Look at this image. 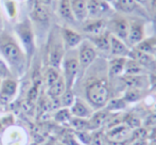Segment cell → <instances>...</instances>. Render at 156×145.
<instances>
[{"label":"cell","instance_id":"6","mask_svg":"<svg viewBox=\"0 0 156 145\" xmlns=\"http://www.w3.org/2000/svg\"><path fill=\"white\" fill-rule=\"evenodd\" d=\"M98 56V50L89 41H82V43L79 45V52H78V60L80 64V69L85 71L88 69L94 61L97 59Z\"/></svg>","mask_w":156,"mask_h":145},{"label":"cell","instance_id":"26","mask_svg":"<svg viewBox=\"0 0 156 145\" xmlns=\"http://www.w3.org/2000/svg\"><path fill=\"white\" fill-rule=\"evenodd\" d=\"M122 98L126 104H135L144 98V90L129 87L125 90Z\"/></svg>","mask_w":156,"mask_h":145},{"label":"cell","instance_id":"25","mask_svg":"<svg viewBox=\"0 0 156 145\" xmlns=\"http://www.w3.org/2000/svg\"><path fill=\"white\" fill-rule=\"evenodd\" d=\"M66 89L67 87H66L65 79H64V77L61 76L56 82H54L51 87H49V89H48V95L51 98H60L62 96V94L65 92Z\"/></svg>","mask_w":156,"mask_h":145},{"label":"cell","instance_id":"34","mask_svg":"<svg viewBox=\"0 0 156 145\" xmlns=\"http://www.w3.org/2000/svg\"><path fill=\"white\" fill-rule=\"evenodd\" d=\"M70 118H71V113H70V110L67 108L58 110L55 114V120L60 123H65L67 121H69Z\"/></svg>","mask_w":156,"mask_h":145},{"label":"cell","instance_id":"21","mask_svg":"<svg viewBox=\"0 0 156 145\" xmlns=\"http://www.w3.org/2000/svg\"><path fill=\"white\" fill-rule=\"evenodd\" d=\"M147 71H148V69H147L144 66H142L140 63H138L137 61L133 60V59H131V58H126L123 75H126V76L147 75ZM123 75H122V76H123Z\"/></svg>","mask_w":156,"mask_h":145},{"label":"cell","instance_id":"30","mask_svg":"<svg viewBox=\"0 0 156 145\" xmlns=\"http://www.w3.org/2000/svg\"><path fill=\"white\" fill-rule=\"evenodd\" d=\"M126 102L123 100V98H114V99H109V102H107L106 108L107 111H112L114 113L116 112H119L120 110L124 109L125 106H126Z\"/></svg>","mask_w":156,"mask_h":145},{"label":"cell","instance_id":"3","mask_svg":"<svg viewBox=\"0 0 156 145\" xmlns=\"http://www.w3.org/2000/svg\"><path fill=\"white\" fill-rule=\"evenodd\" d=\"M129 17L123 14L116 12L107 19V30L109 33L117 36L118 39H122L126 43L127 34H129Z\"/></svg>","mask_w":156,"mask_h":145},{"label":"cell","instance_id":"18","mask_svg":"<svg viewBox=\"0 0 156 145\" xmlns=\"http://www.w3.org/2000/svg\"><path fill=\"white\" fill-rule=\"evenodd\" d=\"M109 39H111V33L108 30H105L104 32L89 37V41L91 44L96 47L97 50L99 51L109 54Z\"/></svg>","mask_w":156,"mask_h":145},{"label":"cell","instance_id":"39","mask_svg":"<svg viewBox=\"0 0 156 145\" xmlns=\"http://www.w3.org/2000/svg\"><path fill=\"white\" fill-rule=\"evenodd\" d=\"M148 9L151 11L152 14L156 15V0H150V3H149Z\"/></svg>","mask_w":156,"mask_h":145},{"label":"cell","instance_id":"14","mask_svg":"<svg viewBox=\"0 0 156 145\" xmlns=\"http://www.w3.org/2000/svg\"><path fill=\"white\" fill-rule=\"evenodd\" d=\"M125 61H126V58H121V57H112L109 59L108 66H107L108 78H120L123 75Z\"/></svg>","mask_w":156,"mask_h":145},{"label":"cell","instance_id":"10","mask_svg":"<svg viewBox=\"0 0 156 145\" xmlns=\"http://www.w3.org/2000/svg\"><path fill=\"white\" fill-rule=\"evenodd\" d=\"M123 84L126 87V89L132 87V89H139L146 90L150 85V80H149L148 75H139V76H123L120 77Z\"/></svg>","mask_w":156,"mask_h":145},{"label":"cell","instance_id":"32","mask_svg":"<svg viewBox=\"0 0 156 145\" xmlns=\"http://www.w3.org/2000/svg\"><path fill=\"white\" fill-rule=\"evenodd\" d=\"M71 125L79 131H87L90 129L89 127V122L87 118H79L74 117L73 120H71Z\"/></svg>","mask_w":156,"mask_h":145},{"label":"cell","instance_id":"37","mask_svg":"<svg viewBox=\"0 0 156 145\" xmlns=\"http://www.w3.org/2000/svg\"><path fill=\"white\" fill-rule=\"evenodd\" d=\"M144 102H146V104L153 110V112L156 113V93L146 97L144 98Z\"/></svg>","mask_w":156,"mask_h":145},{"label":"cell","instance_id":"16","mask_svg":"<svg viewBox=\"0 0 156 145\" xmlns=\"http://www.w3.org/2000/svg\"><path fill=\"white\" fill-rule=\"evenodd\" d=\"M83 30L90 36L98 35L107 30V19H87Z\"/></svg>","mask_w":156,"mask_h":145},{"label":"cell","instance_id":"22","mask_svg":"<svg viewBox=\"0 0 156 145\" xmlns=\"http://www.w3.org/2000/svg\"><path fill=\"white\" fill-rule=\"evenodd\" d=\"M18 30V33L20 35L23 42L25 43L26 47L31 51L32 47H33V34H32V30H31V26H30L29 21H23L17 28Z\"/></svg>","mask_w":156,"mask_h":145},{"label":"cell","instance_id":"20","mask_svg":"<svg viewBox=\"0 0 156 145\" xmlns=\"http://www.w3.org/2000/svg\"><path fill=\"white\" fill-rule=\"evenodd\" d=\"M0 87H1V89H0V102L5 104L16 93L17 83L14 80L6 79V80H4L2 82V84Z\"/></svg>","mask_w":156,"mask_h":145},{"label":"cell","instance_id":"8","mask_svg":"<svg viewBox=\"0 0 156 145\" xmlns=\"http://www.w3.org/2000/svg\"><path fill=\"white\" fill-rule=\"evenodd\" d=\"M80 71V64H79L78 54L76 56H69L64 61V79L66 82V87L71 89L74 83L76 76Z\"/></svg>","mask_w":156,"mask_h":145},{"label":"cell","instance_id":"5","mask_svg":"<svg viewBox=\"0 0 156 145\" xmlns=\"http://www.w3.org/2000/svg\"><path fill=\"white\" fill-rule=\"evenodd\" d=\"M88 19H108L115 13L113 6L104 0H87Z\"/></svg>","mask_w":156,"mask_h":145},{"label":"cell","instance_id":"35","mask_svg":"<svg viewBox=\"0 0 156 145\" xmlns=\"http://www.w3.org/2000/svg\"><path fill=\"white\" fill-rule=\"evenodd\" d=\"M107 139H104V136L101 132H97L91 137V143L94 145H106Z\"/></svg>","mask_w":156,"mask_h":145},{"label":"cell","instance_id":"24","mask_svg":"<svg viewBox=\"0 0 156 145\" xmlns=\"http://www.w3.org/2000/svg\"><path fill=\"white\" fill-rule=\"evenodd\" d=\"M107 117H108V111H98L96 113H93V115L88 120L90 129L100 128L106 123Z\"/></svg>","mask_w":156,"mask_h":145},{"label":"cell","instance_id":"11","mask_svg":"<svg viewBox=\"0 0 156 145\" xmlns=\"http://www.w3.org/2000/svg\"><path fill=\"white\" fill-rule=\"evenodd\" d=\"M132 129L127 127L126 125L121 123L119 125L108 128L106 132V139L107 140H114V141H123L126 142L131 138Z\"/></svg>","mask_w":156,"mask_h":145},{"label":"cell","instance_id":"44","mask_svg":"<svg viewBox=\"0 0 156 145\" xmlns=\"http://www.w3.org/2000/svg\"><path fill=\"white\" fill-rule=\"evenodd\" d=\"M104 1H106V2H108L111 6H114V3H115V1L116 0H104Z\"/></svg>","mask_w":156,"mask_h":145},{"label":"cell","instance_id":"40","mask_svg":"<svg viewBox=\"0 0 156 145\" xmlns=\"http://www.w3.org/2000/svg\"><path fill=\"white\" fill-rule=\"evenodd\" d=\"M139 6H141L142 8H144L146 10H148L149 3H150V0H135Z\"/></svg>","mask_w":156,"mask_h":145},{"label":"cell","instance_id":"23","mask_svg":"<svg viewBox=\"0 0 156 145\" xmlns=\"http://www.w3.org/2000/svg\"><path fill=\"white\" fill-rule=\"evenodd\" d=\"M134 48L154 57L156 52V37H150V39H147L146 37L139 44H137Z\"/></svg>","mask_w":156,"mask_h":145},{"label":"cell","instance_id":"17","mask_svg":"<svg viewBox=\"0 0 156 145\" xmlns=\"http://www.w3.org/2000/svg\"><path fill=\"white\" fill-rule=\"evenodd\" d=\"M62 39L63 43L67 46L68 48H76L82 43L83 36L79 32L70 29V28H63L62 29Z\"/></svg>","mask_w":156,"mask_h":145},{"label":"cell","instance_id":"46","mask_svg":"<svg viewBox=\"0 0 156 145\" xmlns=\"http://www.w3.org/2000/svg\"><path fill=\"white\" fill-rule=\"evenodd\" d=\"M148 145H156V143H152V142H149Z\"/></svg>","mask_w":156,"mask_h":145},{"label":"cell","instance_id":"31","mask_svg":"<svg viewBox=\"0 0 156 145\" xmlns=\"http://www.w3.org/2000/svg\"><path fill=\"white\" fill-rule=\"evenodd\" d=\"M58 99H60V104L63 108H68V107H71V105L73 104L76 98H74L71 89H66L65 92L62 94V96Z\"/></svg>","mask_w":156,"mask_h":145},{"label":"cell","instance_id":"42","mask_svg":"<svg viewBox=\"0 0 156 145\" xmlns=\"http://www.w3.org/2000/svg\"><path fill=\"white\" fill-rule=\"evenodd\" d=\"M106 145H126L123 141H114V140H107Z\"/></svg>","mask_w":156,"mask_h":145},{"label":"cell","instance_id":"47","mask_svg":"<svg viewBox=\"0 0 156 145\" xmlns=\"http://www.w3.org/2000/svg\"><path fill=\"white\" fill-rule=\"evenodd\" d=\"M154 59H155V61H156V52H155V54H154Z\"/></svg>","mask_w":156,"mask_h":145},{"label":"cell","instance_id":"49","mask_svg":"<svg viewBox=\"0 0 156 145\" xmlns=\"http://www.w3.org/2000/svg\"><path fill=\"white\" fill-rule=\"evenodd\" d=\"M0 85H1V81H0Z\"/></svg>","mask_w":156,"mask_h":145},{"label":"cell","instance_id":"19","mask_svg":"<svg viewBox=\"0 0 156 145\" xmlns=\"http://www.w3.org/2000/svg\"><path fill=\"white\" fill-rule=\"evenodd\" d=\"M127 58H131V59H133V60L137 61L138 63H140V64L146 67L147 69L150 66H152L156 62L153 56H151V54H146V52L140 51V50L136 49V48H134V47L131 48Z\"/></svg>","mask_w":156,"mask_h":145},{"label":"cell","instance_id":"4","mask_svg":"<svg viewBox=\"0 0 156 145\" xmlns=\"http://www.w3.org/2000/svg\"><path fill=\"white\" fill-rule=\"evenodd\" d=\"M144 18L137 16H132L129 18V28L127 34L126 44L129 47L133 48L139 44L144 39H146V24Z\"/></svg>","mask_w":156,"mask_h":145},{"label":"cell","instance_id":"50","mask_svg":"<svg viewBox=\"0 0 156 145\" xmlns=\"http://www.w3.org/2000/svg\"><path fill=\"white\" fill-rule=\"evenodd\" d=\"M58 145H63V144H58Z\"/></svg>","mask_w":156,"mask_h":145},{"label":"cell","instance_id":"36","mask_svg":"<svg viewBox=\"0 0 156 145\" xmlns=\"http://www.w3.org/2000/svg\"><path fill=\"white\" fill-rule=\"evenodd\" d=\"M144 127L148 128H156V113L154 112L153 114L149 115L144 121Z\"/></svg>","mask_w":156,"mask_h":145},{"label":"cell","instance_id":"9","mask_svg":"<svg viewBox=\"0 0 156 145\" xmlns=\"http://www.w3.org/2000/svg\"><path fill=\"white\" fill-rule=\"evenodd\" d=\"M129 50H131V47H129V45L124 41L111 34V39H109V54H111L112 57L127 58Z\"/></svg>","mask_w":156,"mask_h":145},{"label":"cell","instance_id":"43","mask_svg":"<svg viewBox=\"0 0 156 145\" xmlns=\"http://www.w3.org/2000/svg\"><path fill=\"white\" fill-rule=\"evenodd\" d=\"M50 1H51V0H37V2H38V3L44 4V6H45V4H49Z\"/></svg>","mask_w":156,"mask_h":145},{"label":"cell","instance_id":"1","mask_svg":"<svg viewBox=\"0 0 156 145\" xmlns=\"http://www.w3.org/2000/svg\"><path fill=\"white\" fill-rule=\"evenodd\" d=\"M85 95L91 108H105L111 99V85L108 79L96 78L90 80L85 87Z\"/></svg>","mask_w":156,"mask_h":145},{"label":"cell","instance_id":"28","mask_svg":"<svg viewBox=\"0 0 156 145\" xmlns=\"http://www.w3.org/2000/svg\"><path fill=\"white\" fill-rule=\"evenodd\" d=\"M33 16L39 23H47L49 19V15H48V11L46 10L45 6L37 2L34 6V11H33Z\"/></svg>","mask_w":156,"mask_h":145},{"label":"cell","instance_id":"15","mask_svg":"<svg viewBox=\"0 0 156 145\" xmlns=\"http://www.w3.org/2000/svg\"><path fill=\"white\" fill-rule=\"evenodd\" d=\"M70 6L73 17L76 21L84 23L88 19L87 0H70Z\"/></svg>","mask_w":156,"mask_h":145},{"label":"cell","instance_id":"27","mask_svg":"<svg viewBox=\"0 0 156 145\" xmlns=\"http://www.w3.org/2000/svg\"><path fill=\"white\" fill-rule=\"evenodd\" d=\"M58 10H60L61 16H62L66 21H69V23H74V21H76V19H74V17H73V14H72L71 6H70V0H61Z\"/></svg>","mask_w":156,"mask_h":145},{"label":"cell","instance_id":"33","mask_svg":"<svg viewBox=\"0 0 156 145\" xmlns=\"http://www.w3.org/2000/svg\"><path fill=\"white\" fill-rule=\"evenodd\" d=\"M60 72H58V69H54V67H51L49 69L47 72H46L45 75V80H46V84L48 87H51L54 82L58 81V79L60 78Z\"/></svg>","mask_w":156,"mask_h":145},{"label":"cell","instance_id":"2","mask_svg":"<svg viewBox=\"0 0 156 145\" xmlns=\"http://www.w3.org/2000/svg\"><path fill=\"white\" fill-rule=\"evenodd\" d=\"M0 49H1L3 56L6 58V60L12 63L13 65L19 66L23 64V54L12 37L6 35L0 37Z\"/></svg>","mask_w":156,"mask_h":145},{"label":"cell","instance_id":"38","mask_svg":"<svg viewBox=\"0 0 156 145\" xmlns=\"http://www.w3.org/2000/svg\"><path fill=\"white\" fill-rule=\"evenodd\" d=\"M37 94H38V87H37V85H34L28 93V100L30 102H34L37 98Z\"/></svg>","mask_w":156,"mask_h":145},{"label":"cell","instance_id":"29","mask_svg":"<svg viewBox=\"0 0 156 145\" xmlns=\"http://www.w3.org/2000/svg\"><path fill=\"white\" fill-rule=\"evenodd\" d=\"M123 124L129 127L132 130H134V129L141 127V120L135 114H123Z\"/></svg>","mask_w":156,"mask_h":145},{"label":"cell","instance_id":"48","mask_svg":"<svg viewBox=\"0 0 156 145\" xmlns=\"http://www.w3.org/2000/svg\"><path fill=\"white\" fill-rule=\"evenodd\" d=\"M32 145H37V144H35V143H34V144H32Z\"/></svg>","mask_w":156,"mask_h":145},{"label":"cell","instance_id":"12","mask_svg":"<svg viewBox=\"0 0 156 145\" xmlns=\"http://www.w3.org/2000/svg\"><path fill=\"white\" fill-rule=\"evenodd\" d=\"M64 57V45H63V39L62 36L56 37L52 41L51 48H50V64L52 67L58 69L60 66L61 62L63 60Z\"/></svg>","mask_w":156,"mask_h":145},{"label":"cell","instance_id":"45","mask_svg":"<svg viewBox=\"0 0 156 145\" xmlns=\"http://www.w3.org/2000/svg\"><path fill=\"white\" fill-rule=\"evenodd\" d=\"M45 145H54V142L53 141H49L48 143H46Z\"/></svg>","mask_w":156,"mask_h":145},{"label":"cell","instance_id":"13","mask_svg":"<svg viewBox=\"0 0 156 145\" xmlns=\"http://www.w3.org/2000/svg\"><path fill=\"white\" fill-rule=\"evenodd\" d=\"M70 113L71 115L79 118H89L93 115V108L88 102H83L82 99L78 98L74 99L73 104L70 107Z\"/></svg>","mask_w":156,"mask_h":145},{"label":"cell","instance_id":"7","mask_svg":"<svg viewBox=\"0 0 156 145\" xmlns=\"http://www.w3.org/2000/svg\"><path fill=\"white\" fill-rule=\"evenodd\" d=\"M114 9L116 12L123 15H131L146 18L148 12L144 8L137 3L135 0H116L114 3Z\"/></svg>","mask_w":156,"mask_h":145},{"label":"cell","instance_id":"41","mask_svg":"<svg viewBox=\"0 0 156 145\" xmlns=\"http://www.w3.org/2000/svg\"><path fill=\"white\" fill-rule=\"evenodd\" d=\"M149 141L148 139H139V140H135L133 142V145H148Z\"/></svg>","mask_w":156,"mask_h":145}]
</instances>
